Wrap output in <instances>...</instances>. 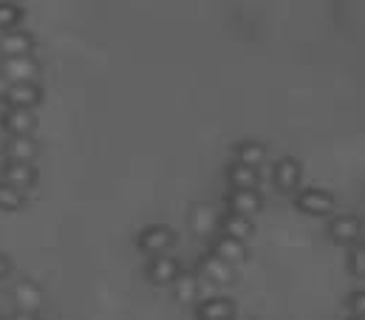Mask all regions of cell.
<instances>
[{
  "label": "cell",
  "mask_w": 365,
  "mask_h": 320,
  "mask_svg": "<svg viewBox=\"0 0 365 320\" xmlns=\"http://www.w3.org/2000/svg\"><path fill=\"white\" fill-rule=\"evenodd\" d=\"M334 196L329 190H320V187H309V190H300L294 196V207L306 216H331L334 213Z\"/></svg>",
  "instance_id": "cell-1"
},
{
  "label": "cell",
  "mask_w": 365,
  "mask_h": 320,
  "mask_svg": "<svg viewBox=\"0 0 365 320\" xmlns=\"http://www.w3.org/2000/svg\"><path fill=\"white\" fill-rule=\"evenodd\" d=\"M300 181H303V164H300V161L292 159V156H280V159L274 161L272 184L277 193L292 196V193H297Z\"/></svg>",
  "instance_id": "cell-2"
},
{
  "label": "cell",
  "mask_w": 365,
  "mask_h": 320,
  "mask_svg": "<svg viewBox=\"0 0 365 320\" xmlns=\"http://www.w3.org/2000/svg\"><path fill=\"white\" fill-rule=\"evenodd\" d=\"M173 244H176V233L170 227H165V224H150V227H145L139 233V249L148 252L150 258L168 255L173 249Z\"/></svg>",
  "instance_id": "cell-3"
},
{
  "label": "cell",
  "mask_w": 365,
  "mask_h": 320,
  "mask_svg": "<svg viewBox=\"0 0 365 320\" xmlns=\"http://www.w3.org/2000/svg\"><path fill=\"white\" fill-rule=\"evenodd\" d=\"M43 96H46V91L40 88V82H14V85H9L3 102L9 108H29V111H34L43 102Z\"/></svg>",
  "instance_id": "cell-4"
},
{
  "label": "cell",
  "mask_w": 365,
  "mask_h": 320,
  "mask_svg": "<svg viewBox=\"0 0 365 320\" xmlns=\"http://www.w3.org/2000/svg\"><path fill=\"white\" fill-rule=\"evenodd\" d=\"M0 74L11 82H40V63L34 57H6Z\"/></svg>",
  "instance_id": "cell-5"
},
{
  "label": "cell",
  "mask_w": 365,
  "mask_h": 320,
  "mask_svg": "<svg viewBox=\"0 0 365 320\" xmlns=\"http://www.w3.org/2000/svg\"><path fill=\"white\" fill-rule=\"evenodd\" d=\"M0 125L9 136H31V131L37 128V116L29 108H6L0 114Z\"/></svg>",
  "instance_id": "cell-6"
},
{
  "label": "cell",
  "mask_w": 365,
  "mask_h": 320,
  "mask_svg": "<svg viewBox=\"0 0 365 320\" xmlns=\"http://www.w3.org/2000/svg\"><path fill=\"white\" fill-rule=\"evenodd\" d=\"M37 49V40L34 34L23 31V29H14V31H6L0 34V57H31Z\"/></svg>",
  "instance_id": "cell-7"
},
{
  "label": "cell",
  "mask_w": 365,
  "mask_h": 320,
  "mask_svg": "<svg viewBox=\"0 0 365 320\" xmlns=\"http://www.w3.org/2000/svg\"><path fill=\"white\" fill-rule=\"evenodd\" d=\"M0 179L6 181V184H11V187H17V190H31L34 184H37V167L31 164V161H6L3 164V173H0Z\"/></svg>",
  "instance_id": "cell-8"
},
{
  "label": "cell",
  "mask_w": 365,
  "mask_h": 320,
  "mask_svg": "<svg viewBox=\"0 0 365 320\" xmlns=\"http://www.w3.org/2000/svg\"><path fill=\"white\" fill-rule=\"evenodd\" d=\"M198 269H201V275H204V281H210V284H215V286H227V284H232L235 281V266L232 264H227L224 258H218V255H204L201 261H198Z\"/></svg>",
  "instance_id": "cell-9"
},
{
  "label": "cell",
  "mask_w": 365,
  "mask_h": 320,
  "mask_svg": "<svg viewBox=\"0 0 365 320\" xmlns=\"http://www.w3.org/2000/svg\"><path fill=\"white\" fill-rule=\"evenodd\" d=\"M329 236L334 244H357L363 239V221L357 216H334L329 224Z\"/></svg>",
  "instance_id": "cell-10"
},
{
  "label": "cell",
  "mask_w": 365,
  "mask_h": 320,
  "mask_svg": "<svg viewBox=\"0 0 365 320\" xmlns=\"http://www.w3.org/2000/svg\"><path fill=\"white\" fill-rule=\"evenodd\" d=\"M227 207H230V213H238V216L252 219L255 213H261L264 199H261L258 190H230V196H227Z\"/></svg>",
  "instance_id": "cell-11"
},
{
  "label": "cell",
  "mask_w": 365,
  "mask_h": 320,
  "mask_svg": "<svg viewBox=\"0 0 365 320\" xmlns=\"http://www.w3.org/2000/svg\"><path fill=\"white\" fill-rule=\"evenodd\" d=\"M179 272H182V264H179L173 255H156V258H150V264H148V278H150L153 284H159V286L173 284V281L179 278Z\"/></svg>",
  "instance_id": "cell-12"
},
{
  "label": "cell",
  "mask_w": 365,
  "mask_h": 320,
  "mask_svg": "<svg viewBox=\"0 0 365 320\" xmlns=\"http://www.w3.org/2000/svg\"><path fill=\"white\" fill-rule=\"evenodd\" d=\"M227 181H230V190H258L261 187V170L232 161L227 170Z\"/></svg>",
  "instance_id": "cell-13"
},
{
  "label": "cell",
  "mask_w": 365,
  "mask_h": 320,
  "mask_svg": "<svg viewBox=\"0 0 365 320\" xmlns=\"http://www.w3.org/2000/svg\"><path fill=\"white\" fill-rule=\"evenodd\" d=\"M37 142L34 136H9L3 145V156L6 161H34L37 156Z\"/></svg>",
  "instance_id": "cell-14"
},
{
  "label": "cell",
  "mask_w": 365,
  "mask_h": 320,
  "mask_svg": "<svg viewBox=\"0 0 365 320\" xmlns=\"http://www.w3.org/2000/svg\"><path fill=\"white\" fill-rule=\"evenodd\" d=\"M198 320H232L235 318V304L230 298H207L195 309Z\"/></svg>",
  "instance_id": "cell-15"
},
{
  "label": "cell",
  "mask_w": 365,
  "mask_h": 320,
  "mask_svg": "<svg viewBox=\"0 0 365 320\" xmlns=\"http://www.w3.org/2000/svg\"><path fill=\"white\" fill-rule=\"evenodd\" d=\"M212 255H218V258H224L227 264H241V261H247V244L238 239H230V236H215L212 239Z\"/></svg>",
  "instance_id": "cell-16"
},
{
  "label": "cell",
  "mask_w": 365,
  "mask_h": 320,
  "mask_svg": "<svg viewBox=\"0 0 365 320\" xmlns=\"http://www.w3.org/2000/svg\"><path fill=\"white\" fill-rule=\"evenodd\" d=\"M218 216H215V210L210 207V204H195L192 207V213H190V227H192V233L195 236H212L215 230H218Z\"/></svg>",
  "instance_id": "cell-17"
},
{
  "label": "cell",
  "mask_w": 365,
  "mask_h": 320,
  "mask_svg": "<svg viewBox=\"0 0 365 320\" xmlns=\"http://www.w3.org/2000/svg\"><path fill=\"white\" fill-rule=\"evenodd\" d=\"M218 230L224 233V236H230V239H238V241H247L252 233H255V224H252V219H247V216H238V213H227V216H221V221H218Z\"/></svg>",
  "instance_id": "cell-18"
},
{
  "label": "cell",
  "mask_w": 365,
  "mask_h": 320,
  "mask_svg": "<svg viewBox=\"0 0 365 320\" xmlns=\"http://www.w3.org/2000/svg\"><path fill=\"white\" fill-rule=\"evenodd\" d=\"M235 161L261 170V167L267 164V145H264V142H255V139L241 142V145L235 148Z\"/></svg>",
  "instance_id": "cell-19"
},
{
  "label": "cell",
  "mask_w": 365,
  "mask_h": 320,
  "mask_svg": "<svg viewBox=\"0 0 365 320\" xmlns=\"http://www.w3.org/2000/svg\"><path fill=\"white\" fill-rule=\"evenodd\" d=\"M176 286V301L179 304H195L198 295H201V278L195 272H179V278L173 281Z\"/></svg>",
  "instance_id": "cell-20"
},
{
  "label": "cell",
  "mask_w": 365,
  "mask_h": 320,
  "mask_svg": "<svg viewBox=\"0 0 365 320\" xmlns=\"http://www.w3.org/2000/svg\"><path fill=\"white\" fill-rule=\"evenodd\" d=\"M23 17H26V11H23L17 3H11V0H0V34L20 29Z\"/></svg>",
  "instance_id": "cell-21"
},
{
  "label": "cell",
  "mask_w": 365,
  "mask_h": 320,
  "mask_svg": "<svg viewBox=\"0 0 365 320\" xmlns=\"http://www.w3.org/2000/svg\"><path fill=\"white\" fill-rule=\"evenodd\" d=\"M14 301L23 306L20 312H31V309H37V306H40L43 295H40V289H37L34 284L23 281V284H17V286H14Z\"/></svg>",
  "instance_id": "cell-22"
},
{
  "label": "cell",
  "mask_w": 365,
  "mask_h": 320,
  "mask_svg": "<svg viewBox=\"0 0 365 320\" xmlns=\"http://www.w3.org/2000/svg\"><path fill=\"white\" fill-rule=\"evenodd\" d=\"M23 204H26L23 190H17V187H11V184H6V181L0 179V210H3V213H17Z\"/></svg>",
  "instance_id": "cell-23"
},
{
  "label": "cell",
  "mask_w": 365,
  "mask_h": 320,
  "mask_svg": "<svg viewBox=\"0 0 365 320\" xmlns=\"http://www.w3.org/2000/svg\"><path fill=\"white\" fill-rule=\"evenodd\" d=\"M349 266L357 278H365V244H351V252H349Z\"/></svg>",
  "instance_id": "cell-24"
},
{
  "label": "cell",
  "mask_w": 365,
  "mask_h": 320,
  "mask_svg": "<svg viewBox=\"0 0 365 320\" xmlns=\"http://www.w3.org/2000/svg\"><path fill=\"white\" fill-rule=\"evenodd\" d=\"M349 306H351V312H354V315H365V289H360V292H354V295H351Z\"/></svg>",
  "instance_id": "cell-25"
},
{
  "label": "cell",
  "mask_w": 365,
  "mask_h": 320,
  "mask_svg": "<svg viewBox=\"0 0 365 320\" xmlns=\"http://www.w3.org/2000/svg\"><path fill=\"white\" fill-rule=\"evenodd\" d=\"M9 272H11V261L0 252V281H3V278H9Z\"/></svg>",
  "instance_id": "cell-26"
},
{
  "label": "cell",
  "mask_w": 365,
  "mask_h": 320,
  "mask_svg": "<svg viewBox=\"0 0 365 320\" xmlns=\"http://www.w3.org/2000/svg\"><path fill=\"white\" fill-rule=\"evenodd\" d=\"M9 85H11V82H9V80H6V77H3V74H0V99L6 96V91H9Z\"/></svg>",
  "instance_id": "cell-27"
},
{
  "label": "cell",
  "mask_w": 365,
  "mask_h": 320,
  "mask_svg": "<svg viewBox=\"0 0 365 320\" xmlns=\"http://www.w3.org/2000/svg\"><path fill=\"white\" fill-rule=\"evenodd\" d=\"M9 320H34V315H31V312H17L14 318H9Z\"/></svg>",
  "instance_id": "cell-28"
},
{
  "label": "cell",
  "mask_w": 365,
  "mask_h": 320,
  "mask_svg": "<svg viewBox=\"0 0 365 320\" xmlns=\"http://www.w3.org/2000/svg\"><path fill=\"white\" fill-rule=\"evenodd\" d=\"M349 320H365V315H351Z\"/></svg>",
  "instance_id": "cell-29"
},
{
  "label": "cell",
  "mask_w": 365,
  "mask_h": 320,
  "mask_svg": "<svg viewBox=\"0 0 365 320\" xmlns=\"http://www.w3.org/2000/svg\"><path fill=\"white\" fill-rule=\"evenodd\" d=\"M232 320H250V318H232Z\"/></svg>",
  "instance_id": "cell-30"
},
{
  "label": "cell",
  "mask_w": 365,
  "mask_h": 320,
  "mask_svg": "<svg viewBox=\"0 0 365 320\" xmlns=\"http://www.w3.org/2000/svg\"><path fill=\"white\" fill-rule=\"evenodd\" d=\"M0 320H3V318H0Z\"/></svg>",
  "instance_id": "cell-31"
}]
</instances>
